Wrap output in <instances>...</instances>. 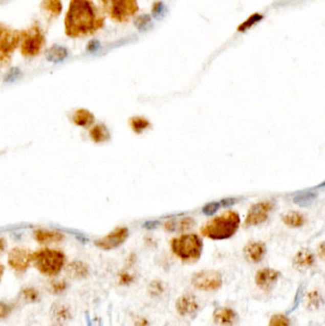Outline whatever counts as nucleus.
I'll use <instances>...</instances> for the list:
<instances>
[{"label":"nucleus","instance_id":"1","mask_svg":"<svg viewBox=\"0 0 325 326\" xmlns=\"http://www.w3.org/2000/svg\"><path fill=\"white\" fill-rule=\"evenodd\" d=\"M105 17L92 0H71L65 16V34L80 37L96 33L104 25Z\"/></svg>","mask_w":325,"mask_h":326},{"label":"nucleus","instance_id":"2","mask_svg":"<svg viewBox=\"0 0 325 326\" xmlns=\"http://www.w3.org/2000/svg\"><path fill=\"white\" fill-rule=\"evenodd\" d=\"M241 219L235 211H227L215 216L201 227V233L214 241L227 240L234 236L240 227Z\"/></svg>","mask_w":325,"mask_h":326},{"label":"nucleus","instance_id":"3","mask_svg":"<svg viewBox=\"0 0 325 326\" xmlns=\"http://www.w3.org/2000/svg\"><path fill=\"white\" fill-rule=\"evenodd\" d=\"M31 263L43 275L56 276L64 266L65 256L62 252L55 249H41L31 256Z\"/></svg>","mask_w":325,"mask_h":326},{"label":"nucleus","instance_id":"4","mask_svg":"<svg viewBox=\"0 0 325 326\" xmlns=\"http://www.w3.org/2000/svg\"><path fill=\"white\" fill-rule=\"evenodd\" d=\"M171 249L180 259L194 262L201 257L203 243L200 236L194 234H187L174 238L171 242Z\"/></svg>","mask_w":325,"mask_h":326},{"label":"nucleus","instance_id":"5","mask_svg":"<svg viewBox=\"0 0 325 326\" xmlns=\"http://www.w3.org/2000/svg\"><path fill=\"white\" fill-rule=\"evenodd\" d=\"M104 12L117 22H126L138 13L137 0H100Z\"/></svg>","mask_w":325,"mask_h":326},{"label":"nucleus","instance_id":"6","mask_svg":"<svg viewBox=\"0 0 325 326\" xmlns=\"http://www.w3.org/2000/svg\"><path fill=\"white\" fill-rule=\"evenodd\" d=\"M20 40V32L0 23V67L10 62Z\"/></svg>","mask_w":325,"mask_h":326},{"label":"nucleus","instance_id":"7","mask_svg":"<svg viewBox=\"0 0 325 326\" xmlns=\"http://www.w3.org/2000/svg\"><path fill=\"white\" fill-rule=\"evenodd\" d=\"M21 53L25 56H35L40 52L44 44V35L38 26L21 32Z\"/></svg>","mask_w":325,"mask_h":326},{"label":"nucleus","instance_id":"8","mask_svg":"<svg viewBox=\"0 0 325 326\" xmlns=\"http://www.w3.org/2000/svg\"><path fill=\"white\" fill-rule=\"evenodd\" d=\"M191 282L200 291H215L222 286V275L214 270L201 271L194 274Z\"/></svg>","mask_w":325,"mask_h":326},{"label":"nucleus","instance_id":"9","mask_svg":"<svg viewBox=\"0 0 325 326\" xmlns=\"http://www.w3.org/2000/svg\"><path fill=\"white\" fill-rule=\"evenodd\" d=\"M273 202H262L253 205L246 216V226H255L262 224L268 219L269 213L273 210Z\"/></svg>","mask_w":325,"mask_h":326},{"label":"nucleus","instance_id":"10","mask_svg":"<svg viewBox=\"0 0 325 326\" xmlns=\"http://www.w3.org/2000/svg\"><path fill=\"white\" fill-rule=\"evenodd\" d=\"M128 236H129L128 229L125 227H119L112 231L109 235L104 236L101 240L97 241L96 245L101 249H116L124 243Z\"/></svg>","mask_w":325,"mask_h":326},{"label":"nucleus","instance_id":"11","mask_svg":"<svg viewBox=\"0 0 325 326\" xmlns=\"http://www.w3.org/2000/svg\"><path fill=\"white\" fill-rule=\"evenodd\" d=\"M32 254L28 250L15 247L11 250L8 256V264L17 272H24L31 264Z\"/></svg>","mask_w":325,"mask_h":326},{"label":"nucleus","instance_id":"12","mask_svg":"<svg viewBox=\"0 0 325 326\" xmlns=\"http://www.w3.org/2000/svg\"><path fill=\"white\" fill-rule=\"evenodd\" d=\"M280 276L278 271L272 268H263L256 273L255 281L259 289L263 291L272 290Z\"/></svg>","mask_w":325,"mask_h":326},{"label":"nucleus","instance_id":"13","mask_svg":"<svg viewBox=\"0 0 325 326\" xmlns=\"http://www.w3.org/2000/svg\"><path fill=\"white\" fill-rule=\"evenodd\" d=\"M176 309L180 316H190L198 311L199 302L192 294H185L178 298L176 302Z\"/></svg>","mask_w":325,"mask_h":326},{"label":"nucleus","instance_id":"14","mask_svg":"<svg viewBox=\"0 0 325 326\" xmlns=\"http://www.w3.org/2000/svg\"><path fill=\"white\" fill-rule=\"evenodd\" d=\"M245 258L252 263L257 264L263 260V257L266 253L265 244L262 242H250L246 244L243 250Z\"/></svg>","mask_w":325,"mask_h":326},{"label":"nucleus","instance_id":"15","mask_svg":"<svg viewBox=\"0 0 325 326\" xmlns=\"http://www.w3.org/2000/svg\"><path fill=\"white\" fill-rule=\"evenodd\" d=\"M213 318L218 325L233 326L237 319V315L229 307H219L214 310Z\"/></svg>","mask_w":325,"mask_h":326},{"label":"nucleus","instance_id":"16","mask_svg":"<svg viewBox=\"0 0 325 326\" xmlns=\"http://www.w3.org/2000/svg\"><path fill=\"white\" fill-rule=\"evenodd\" d=\"M51 317L56 321L57 324L61 325L69 321L72 315L70 306L62 302H56L54 303L51 308Z\"/></svg>","mask_w":325,"mask_h":326},{"label":"nucleus","instance_id":"17","mask_svg":"<svg viewBox=\"0 0 325 326\" xmlns=\"http://www.w3.org/2000/svg\"><path fill=\"white\" fill-rule=\"evenodd\" d=\"M35 238L38 243L43 244L59 243L63 240L62 234L57 231L50 230H36L35 232Z\"/></svg>","mask_w":325,"mask_h":326},{"label":"nucleus","instance_id":"18","mask_svg":"<svg viewBox=\"0 0 325 326\" xmlns=\"http://www.w3.org/2000/svg\"><path fill=\"white\" fill-rule=\"evenodd\" d=\"M314 256L309 250H300L294 258V266L298 270H305L314 264Z\"/></svg>","mask_w":325,"mask_h":326},{"label":"nucleus","instance_id":"19","mask_svg":"<svg viewBox=\"0 0 325 326\" xmlns=\"http://www.w3.org/2000/svg\"><path fill=\"white\" fill-rule=\"evenodd\" d=\"M66 273L70 278H76V279H81L85 278L88 274L89 270L86 264H84L81 262H73L67 266Z\"/></svg>","mask_w":325,"mask_h":326},{"label":"nucleus","instance_id":"20","mask_svg":"<svg viewBox=\"0 0 325 326\" xmlns=\"http://www.w3.org/2000/svg\"><path fill=\"white\" fill-rule=\"evenodd\" d=\"M74 123L81 127H88L94 123L95 117L90 111L86 109H78L73 115Z\"/></svg>","mask_w":325,"mask_h":326},{"label":"nucleus","instance_id":"21","mask_svg":"<svg viewBox=\"0 0 325 326\" xmlns=\"http://www.w3.org/2000/svg\"><path fill=\"white\" fill-rule=\"evenodd\" d=\"M67 56H68L67 49L59 45L52 46L46 53V58L50 62H61Z\"/></svg>","mask_w":325,"mask_h":326},{"label":"nucleus","instance_id":"22","mask_svg":"<svg viewBox=\"0 0 325 326\" xmlns=\"http://www.w3.org/2000/svg\"><path fill=\"white\" fill-rule=\"evenodd\" d=\"M40 7L52 17H57L61 14L62 3L61 0H42Z\"/></svg>","mask_w":325,"mask_h":326},{"label":"nucleus","instance_id":"23","mask_svg":"<svg viewBox=\"0 0 325 326\" xmlns=\"http://www.w3.org/2000/svg\"><path fill=\"white\" fill-rule=\"evenodd\" d=\"M90 136L95 142H104L110 139V134L106 126L103 124L96 125L91 130Z\"/></svg>","mask_w":325,"mask_h":326},{"label":"nucleus","instance_id":"24","mask_svg":"<svg viewBox=\"0 0 325 326\" xmlns=\"http://www.w3.org/2000/svg\"><path fill=\"white\" fill-rule=\"evenodd\" d=\"M284 222L291 227H299L305 223V216L298 212H290L284 215Z\"/></svg>","mask_w":325,"mask_h":326},{"label":"nucleus","instance_id":"25","mask_svg":"<svg viewBox=\"0 0 325 326\" xmlns=\"http://www.w3.org/2000/svg\"><path fill=\"white\" fill-rule=\"evenodd\" d=\"M130 125L134 132L137 134H141L145 131L148 127H150V122L142 117H134L130 119Z\"/></svg>","mask_w":325,"mask_h":326},{"label":"nucleus","instance_id":"26","mask_svg":"<svg viewBox=\"0 0 325 326\" xmlns=\"http://www.w3.org/2000/svg\"><path fill=\"white\" fill-rule=\"evenodd\" d=\"M21 297L28 302H35L39 298V293L34 287H25L21 290Z\"/></svg>","mask_w":325,"mask_h":326},{"label":"nucleus","instance_id":"27","mask_svg":"<svg viewBox=\"0 0 325 326\" xmlns=\"http://www.w3.org/2000/svg\"><path fill=\"white\" fill-rule=\"evenodd\" d=\"M269 326H290V319L284 314H275L270 319Z\"/></svg>","mask_w":325,"mask_h":326},{"label":"nucleus","instance_id":"28","mask_svg":"<svg viewBox=\"0 0 325 326\" xmlns=\"http://www.w3.org/2000/svg\"><path fill=\"white\" fill-rule=\"evenodd\" d=\"M164 285L160 280H154L148 286L149 294L153 297H159L164 292Z\"/></svg>","mask_w":325,"mask_h":326},{"label":"nucleus","instance_id":"29","mask_svg":"<svg viewBox=\"0 0 325 326\" xmlns=\"http://www.w3.org/2000/svg\"><path fill=\"white\" fill-rule=\"evenodd\" d=\"M68 287V284L65 280H54L50 284V291L54 295L61 294Z\"/></svg>","mask_w":325,"mask_h":326},{"label":"nucleus","instance_id":"30","mask_svg":"<svg viewBox=\"0 0 325 326\" xmlns=\"http://www.w3.org/2000/svg\"><path fill=\"white\" fill-rule=\"evenodd\" d=\"M316 198V194L314 193H305L297 195V198L294 200V202L300 206H305L309 203H311Z\"/></svg>","mask_w":325,"mask_h":326},{"label":"nucleus","instance_id":"31","mask_svg":"<svg viewBox=\"0 0 325 326\" xmlns=\"http://www.w3.org/2000/svg\"><path fill=\"white\" fill-rule=\"evenodd\" d=\"M262 19H263V15H261L259 14H253V15L250 17L249 19H247L242 25H241V26L239 27V31H242V32H243V31H245V30H247V29L251 28L254 24H256V23H257L259 20H262Z\"/></svg>","mask_w":325,"mask_h":326},{"label":"nucleus","instance_id":"32","mask_svg":"<svg viewBox=\"0 0 325 326\" xmlns=\"http://www.w3.org/2000/svg\"><path fill=\"white\" fill-rule=\"evenodd\" d=\"M151 22V17L148 14H142L138 17V19L135 22L136 26L138 27L139 31H144L150 24Z\"/></svg>","mask_w":325,"mask_h":326},{"label":"nucleus","instance_id":"33","mask_svg":"<svg viewBox=\"0 0 325 326\" xmlns=\"http://www.w3.org/2000/svg\"><path fill=\"white\" fill-rule=\"evenodd\" d=\"M319 300H320V295L318 291L310 292L307 296V305L310 308H312L313 306L317 308L319 305Z\"/></svg>","mask_w":325,"mask_h":326},{"label":"nucleus","instance_id":"34","mask_svg":"<svg viewBox=\"0 0 325 326\" xmlns=\"http://www.w3.org/2000/svg\"><path fill=\"white\" fill-rule=\"evenodd\" d=\"M220 206H221L220 202L208 203L207 205H205L202 209V212L206 215H214V213L220 208Z\"/></svg>","mask_w":325,"mask_h":326},{"label":"nucleus","instance_id":"35","mask_svg":"<svg viewBox=\"0 0 325 326\" xmlns=\"http://www.w3.org/2000/svg\"><path fill=\"white\" fill-rule=\"evenodd\" d=\"M21 77V71L18 68H12L9 71L7 76L5 77L6 82H13L17 80Z\"/></svg>","mask_w":325,"mask_h":326},{"label":"nucleus","instance_id":"36","mask_svg":"<svg viewBox=\"0 0 325 326\" xmlns=\"http://www.w3.org/2000/svg\"><path fill=\"white\" fill-rule=\"evenodd\" d=\"M134 280V277L132 276L131 274L127 273V272H122L119 274L118 276V282L119 285H128L133 282Z\"/></svg>","mask_w":325,"mask_h":326},{"label":"nucleus","instance_id":"37","mask_svg":"<svg viewBox=\"0 0 325 326\" xmlns=\"http://www.w3.org/2000/svg\"><path fill=\"white\" fill-rule=\"evenodd\" d=\"M11 307L6 305L5 302H2L0 301V320L1 319H6L8 316L10 315L11 313Z\"/></svg>","mask_w":325,"mask_h":326},{"label":"nucleus","instance_id":"38","mask_svg":"<svg viewBox=\"0 0 325 326\" xmlns=\"http://www.w3.org/2000/svg\"><path fill=\"white\" fill-rule=\"evenodd\" d=\"M164 11V5L161 2H157L153 6L152 14L155 17H159V15L163 14Z\"/></svg>","mask_w":325,"mask_h":326},{"label":"nucleus","instance_id":"39","mask_svg":"<svg viewBox=\"0 0 325 326\" xmlns=\"http://www.w3.org/2000/svg\"><path fill=\"white\" fill-rule=\"evenodd\" d=\"M134 324L135 326H149V320L142 316H137L134 318Z\"/></svg>","mask_w":325,"mask_h":326},{"label":"nucleus","instance_id":"40","mask_svg":"<svg viewBox=\"0 0 325 326\" xmlns=\"http://www.w3.org/2000/svg\"><path fill=\"white\" fill-rule=\"evenodd\" d=\"M99 46H100V43L97 39H93L92 41H90L89 43V45H88V50L90 51V52H96L99 48Z\"/></svg>","mask_w":325,"mask_h":326},{"label":"nucleus","instance_id":"41","mask_svg":"<svg viewBox=\"0 0 325 326\" xmlns=\"http://www.w3.org/2000/svg\"><path fill=\"white\" fill-rule=\"evenodd\" d=\"M235 202H236V200H235V199H226V200H223L222 202H220V203H221V206L229 207V206H231V205H233L234 203H235Z\"/></svg>","mask_w":325,"mask_h":326},{"label":"nucleus","instance_id":"42","mask_svg":"<svg viewBox=\"0 0 325 326\" xmlns=\"http://www.w3.org/2000/svg\"><path fill=\"white\" fill-rule=\"evenodd\" d=\"M5 248V243L2 238H0V251H3Z\"/></svg>","mask_w":325,"mask_h":326},{"label":"nucleus","instance_id":"43","mask_svg":"<svg viewBox=\"0 0 325 326\" xmlns=\"http://www.w3.org/2000/svg\"><path fill=\"white\" fill-rule=\"evenodd\" d=\"M3 272H4V267H3V265H2V264H0V279L2 278Z\"/></svg>","mask_w":325,"mask_h":326},{"label":"nucleus","instance_id":"44","mask_svg":"<svg viewBox=\"0 0 325 326\" xmlns=\"http://www.w3.org/2000/svg\"><path fill=\"white\" fill-rule=\"evenodd\" d=\"M8 0H0V3H1V4H4V3H5V2H7Z\"/></svg>","mask_w":325,"mask_h":326}]
</instances>
